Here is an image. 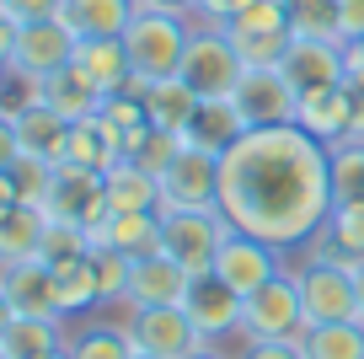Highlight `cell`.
<instances>
[{"mask_svg":"<svg viewBox=\"0 0 364 359\" xmlns=\"http://www.w3.org/2000/svg\"><path fill=\"white\" fill-rule=\"evenodd\" d=\"M220 214L279 252L306 247L332 214V145L300 124L247 129L220 156Z\"/></svg>","mask_w":364,"mask_h":359,"instance_id":"6da1fadb","label":"cell"},{"mask_svg":"<svg viewBox=\"0 0 364 359\" xmlns=\"http://www.w3.org/2000/svg\"><path fill=\"white\" fill-rule=\"evenodd\" d=\"M188 38H193V11H156V6H139L134 22L124 27V48L129 65H134V80H166L182 70V54H188Z\"/></svg>","mask_w":364,"mask_h":359,"instance_id":"7a4b0ae2","label":"cell"},{"mask_svg":"<svg viewBox=\"0 0 364 359\" xmlns=\"http://www.w3.org/2000/svg\"><path fill=\"white\" fill-rule=\"evenodd\" d=\"M177 76L188 80L204 102L236 91V80L247 76V65H241L236 43H230V33H225V22H198V16H193V38H188V54H182Z\"/></svg>","mask_w":364,"mask_h":359,"instance_id":"3957f363","label":"cell"},{"mask_svg":"<svg viewBox=\"0 0 364 359\" xmlns=\"http://www.w3.org/2000/svg\"><path fill=\"white\" fill-rule=\"evenodd\" d=\"M247 343L257 338H300L306 333V306H300V274L279 269L268 284H257L252 295H241V327Z\"/></svg>","mask_w":364,"mask_h":359,"instance_id":"277c9868","label":"cell"},{"mask_svg":"<svg viewBox=\"0 0 364 359\" xmlns=\"http://www.w3.org/2000/svg\"><path fill=\"white\" fill-rule=\"evenodd\" d=\"M300 306H306V327L321 322H359V279H353V263L338 258H311L300 269Z\"/></svg>","mask_w":364,"mask_h":359,"instance_id":"5b68a950","label":"cell"},{"mask_svg":"<svg viewBox=\"0 0 364 359\" xmlns=\"http://www.w3.org/2000/svg\"><path fill=\"white\" fill-rule=\"evenodd\" d=\"M225 236H230V220L220 209H166L161 214V252L177 258L188 274L215 269V252Z\"/></svg>","mask_w":364,"mask_h":359,"instance_id":"8992f818","label":"cell"},{"mask_svg":"<svg viewBox=\"0 0 364 359\" xmlns=\"http://www.w3.org/2000/svg\"><path fill=\"white\" fill-rule=\"evenodd\" d=\"M166 209H220V156L182 145L161 172V214Z\"/></svg>","mask_w":364,"mask_h":359,"instance_id":"52a82bcc","label":"cell"},{"mask_svg":"<svg viewBox=\"0 0 364 359\" xmlns=\"http://www.w3.org/2000/svg\"><path fill=\"white\" fill-rule=\"evenodd\" d=\"M48 220H70V225H97L107 214V188H102V172L75 167V161H59L54 182H48V199H43Z\"/></svg>","mask_w":364,"mask_h":359,"instance_id":"ba28073f","label":"cell"},{"mask_svg":"<svg viewBox=\"0 0 364 359\" xmlns=\"http://www.w3.org/2000/svg\"><path fill=\"white\" fill-rule=\"evenodd\" d=\"M124 333L139 354H156V359H188L193 348H204V338H198V327L188 322L182 306H145V311L129 316Z\"/></svg>","mask_w":364,"mask_h":359,"instance_id":"9c48e42d","label":"cell"},{"mask_svg":"<svg viewBox=\"0 0 364 359\" xmlns=\"http://www.w3.org/2000/svg\"><path fill=\"white\" fill-rule=\"evenodd\" d=\"M236 113L247 118V129H268V124H295V108H300V91L284 80V70H247L230 91Z\"/></svg>","mask_w":364,"mask_h":359,"instance_id":"30bf717a","label":"cell"},{"mask_svg":"<svg viewBox=\"0 0 364 359\" xmlns=\"http://www.w3.org/2000/svg\"><path fill=\"white\" fill-rule=\"evenodd\" d=\"M284 269L279 263V247H268V241H257V236H247V231H236L230 225V236L220 241V252H215V279H225L236 295H252L257 284H268L273 274Z\"/></svg>","mask_w":364,"mask_h":359,"instance_id":"8fae6325","label":"cell"},{"mask_svg":"<svg viewBox=\"0 0 364 359\" xmlns=\"http://www.w3.org/2000/svg\"><path fill=\"white\" fill-rule=\"evenodd\" d=\"M70 70L86 80L97 97H118V91L134 86V65H129L124 38H75V54H70Z\"/></svg>","mask_w":364,"mask_h":359,"instance_id":"7c38bea8","label":"cell"},{"mask_svg":"<svg viewBox=\"0 0 364 359\" xmlns=\"http://www.w3.org/2000/svg\"><path fill=\"white\" fill-rule=\"evenodd\" d=\"M182 311H188V322L198 327L204 343H220L225 333L241 327V295L225 279H215V274H193V284L182 295Z\"/></svg>","mask_w":364,"mask_h":359,"instance_id":"4fadbf2b","label":"cell"},{"mask_svg":"<svg viewBox=\"0 0 364 359\" xmlns=\"http://www.w3.org/2000/svg\"><path fill=\"white\" fill-rule=\"evenodd\" d=\"M279 70H284V80L295 91H316V86H338V80H348V59H343L338 38H289Z\"/></svg>","mask_w":364,"mask_h":359,"instance_id":"5bb4252c","label":"cell"},{"mask_svg":"<svg viewBox=\"0 0 364 359\" xmlns=\"http://www.w3.org/2000/svg\"><path fill=\"white\" fill-rule=\"evenodd\" d=\"M188 284H193V274L182 269L177 258H166V252H150V258H134L124 301L134 306V311H145V306H182Z\"/></svg>","mask_w":364,"mask_h":359,"instance_id":"9a60e30c","label":"cell"},{"mask_svg":"<svg viewBox=\"0 0 364 359\" xmlns=\"http://www.w3.org/2000/svg\"><path fill=\"white\" fill-rule=\"evenodd\" d=\"M70 54H75V33H70L59 16H54V22H27V27H16L11 59H16L22 70H33V76H54V70H65Z\"/></svg>","mask_w":364,"mask_h":359,"instance_id":"2e32d148","label":"cell"},{"mask_svg":"<svg viewBox=\"0 0 364 359\" xmlns=\"http://www.w3.org/2000/svg\"><path fill=\"white\" fill-rule=\"evenodd\" d=\"M348 118H353L348 80H338V86H316V91H300L295 124L306 129V135H316L321 145H343V140H348Z\"/></svg>","mask_w":364,"mask_h":359,"instance_id":"e0dca14e","label":"cell"},{"mask_svg":"<svg viewBox=\"0 0 364 359\" xmlns=\"http://www.w3.org/2000/svg\"><path fill=\"white\" fill-rule=\"evenodd\" d=\"M91 247H113L129 263L161 252V209H139V214H102L91 225Z\"/></svg>","mask_w":364,"mask_h":359,"instance_id":"ac0fdd59","label":"cell"},{"mask_svg":"<svg viewBox=\"0 0 364 359\" xmlns=\"http://www.w3.org/2000/svg\"><path fill=\"white\" fill-rule=\"evenodd\" d=\"M0 290L11 301L16 316H59V301H54V269L43 258H22L11 269H0Z\"/></svg>","mask_w":364,"mask_h":359,"instance_id":"d6986e66","label":"cell"},{"mask_svg":"<svg viewBox=\"0 0 364 359\" xmlns=\"http://www.w3.org/2000/svg\"><path fill=\"white\" fill-rule=\"evenodd\" d=\"M65 161L91 167V172H107V167H118V161H129V145H124V135L107 124L102 113H91V118H80V124H70Z\"/></svg>","mask_w":364,"mask_h":359,"instance_id":"ffe728a7","label":"cell"},{"mask_svg":"<svg viewBox=\"0 0 364 359\" xmlns=\"http://www.w3.org/2000/svg\"><path fill=\"white\" fill-rule=\"evenodd\" d=\"M139 102H145V118L156 129L182 135V129L193 124V113H198V102H204V97H198L182 76H166V80H145V86H139Z\"/></svg>","mask_w":364,"mask_h":359,"instance_id":"44dd1931","label":"cell"},{"mask_svg":"<svg viewBox=\"0 0 364 359\" xmlns=\"http://www.w3.org/2000/svg\"><path fill=\"white\" fill-rule=\"evenodd\" d=\"M241 135H247V118L236 113V102L215 97V102H198L193 124L182 129V145H198V150H209V156H225Z\"/></svg>","mask_w":364,"mask_h":359,"instance_id":"7402d4cb","label":"cell"},{"mask_svg":"<svg viewBox=\"0 0 364 359\" xmlns=\"http://www.w3.org/2000/svg\"><path fill=\"white\" fill-rule=\"evenodd\" d=\"M107 188V214H139V209H161V177L145 172L139 161H118L102 172Z\"/></svg>","mask_w":364,"mask_h":359,"instance_id":"603a6c76","label":"cell"},{"mask_svg":"<svg viewBox=\"0 0 364 359\" xmlns=\"http://www.w3.org/2000/svg\"><path fill=\"white\" fill-rule=\"evenodd\" d=\"M134 11H139V0H65L59 22L75 38H124Z\"/></svg>","mask_w":364,"mask_h":359,"instance_id":"cb8c5ba5","label":"cell"},{"mask_svg":"<svg viewBox=\"0 0 364 359\" xmlns=\"http://www.w3.org/2000/svg\"><path fill=\"white\" fill-rule=\"evenodd\" d=\"M43 231H48V214L38 204H11L0 209V269H11L22 258H38L43 252Z\"/></svg>","mask_w":364,"mask_h":359,"instance_id":"d4e9b609","label":"cell"},{"mask_svg":"<svg viewBox=\"0 0 364 359\" xmlns=\"http://www.w3.org/2000/svg\"><path fill=\"white\" fill-rule=\"evenodd\" d=\"M65 316H16L0 338V354L6 359H38V354H54L65 348Z\"/></svg>","mask_w":364,"mask_h":359,"instance_id":"484cf974","label":"cell"},{"mask_svg":"<svg viewBox=\"0 0 364 359\" xmlns=\"http://www.w3.org/2000/svg\"><path fill=\"white\" fill-rule=\"evenodd\" d=\"M16 140H22V156H38V161H65V145H70V118H59L54 108L38 102L33 113L16 118Z\"/></svg>","mask_w":364,"mask_h":359,"instance_id":"4316f807","label":"cell"},{"mask_svg":"<svg viewBox=\"0 0 364 359\" xmlns=\"http://www.w3.org/2000/svg\"><path fill=\"white\" fill-rule=\"evenodd\" d=\"M54 269V301L59 316H80L91 306H102V290H97V269H91V252L86 258H70V263H48Z\"/></svg>","mask_w":364,"mask_h":359,"instance_id":"83f0119b","label":"cell"},{"mask_svg":"<svg viewBox=\"0 0 364 359\" xmlns=\"http://www.w3.org/2000/svg\"><path fill=\"white\" fill-rule=\"evenodd\" d=\"M43 108H54L59 118L80 124V118H91V113H102V97L65 65V70H54V76H43Z\"/></svg>","mask_w":364,"mask_h":359,"instance_id":"f1b7e54d","label":"cell"},{"mask_svg":"<svg viewBox=\"0 0 364 359\" xmlns=\"http://www.w3.org/2000/svg\"><path fill=\"white\" fill-rule=\"evenodd\" d=\"M306 359H364V322H321L300 333Z\"/></svg>","mask_w":364,"mask_h":359,"instance_id":"f546056e","label":"cell"},{"mask_svg":"<svg viewBox=\"0 0 364 359\" xmlns=\"http://www.w3.org/2000/svg\"><path fill=\"white\" fill-rule=\"evenodd\" d=\"M321 236H327L321 258L364 263V204H332V214H327V225H321Z\"/></svg>","mask_w":364,"mask_h":359,"instance_id":"4dcf8cb0","label":"cell"},{"mask_svg":"<svg viewBox=\"0 0 364 359\" xmlns=\"http://www.w3.org/2000/svg\"><path fill=\"white\" fill-rule=\"evenodd\" d=\"M38 102H43V76H33V70H22L11 59V65H0V118H22V113H33Z\"/></svg>","mask_w":364,"mask_h":359,"instance_id":"1f68e13d","label":"cell"},{"mask_svg":"<svg viewBox=\"0 0 364 359\" xmlns=\"http://www.w3.org/2000/svg\"><path fill=\"white\" fill-rule=\"evenodd\" d=\"M65 354H70V359H134V343H129L124 327L97 322V327H86V333L70 338Z\"/></svg>","mask_w":364,"mask_h":359,"instance_id":"d6a6232c","label":"cell"},{"mask_svg":"<svg viewBox=\"0 0 364 359\" xmlns=\"http://www.w3.org/2000/svg\"><path fill=\"white\" fill-rule=\"evenodd\" d=\"M284 6H289V33L295 38H338L343 43V27H338L343 0H284Z\"/></svg>","mask_w":364,"mask_h":359,"instance_id":"836d02e7","label":"cell"},{"mask_svg":"<svg viewBox=\"0 0 364 359\" xmlns=\"http://www.w3.org/2000/svg\"><path fill=\"white\" fill-rule=\"evenodd\" d=\"M332 204H364V145H332Z\"/></svg>","mask_w":364,"mask_h":359,"instance_id":"e575fe53","label":"cell"},{"mask_svg":"<svg viewBox=\"0 0 364 359\" xmlns=\"http://www.w3.org/2000/svg\"><path fill=\"white\" fill-rule=\"evenodd\" d=\"M225 33H230V27H225ZM289 38H295V33H230V43H236V54H241L247 70H273L279 59H284Z\"/></svg>","mask_w":364,"mask_h":359,"instance_id":"d590c367","label":"cell"},{"mask_svg":"<svg viewBox=\"0 0 364 359\" xmlns=\"http://www.w3.org/2000/svg\"><path fill=\"white\" fill-rule=\"evenodd\" d=\"M91 269H97V290H102V301H124L129 269H134L124 252H113V247H91Z\"/></svg>","mask_w":364,"mask_h":359,"instance_id":"8d00e7d4","label":"cell"},{"mask_svg":"<svg viewBox=\"0 0 364 359\" xmlns=\"http://www.w3.org/2000/svg\"><path fill=\"white\" fill-rule=\"evenodd\" d=\"M54 167H59V161H38V156H22L11 167V182H16V193H22V204H38V209H43L48 182H54Z\"/></svg>","mask_w":364,"mask_h":359,"instance_id":"74e56055","label":"cell"},{"mask_svg":"<svg viewBox=\"0 0 364 359\" xmlns=\"http://www.w3.org/2000/svg\"><path fill=\"white\" fill-rule=\"evenodd\" d=\"M59 11H65V0H6V16H11L16 27H27V22H54Z\"/></svg>","mask_w":364,"mask_h":359,"instance_id":"f35d334b","label":"cell"},{"mask_svg":"<svg viewBox=\"0 0 364 359\" xmlns=\"http://www.w3.org/2000/svg\"><path fill=\"white\" fill-rule=\"evenodd\" d=\"M241 359H306V354H300V338H257L241 348Z\"/></svg>","mask_w":364,"mask_h":359,"instance_id":"ab89813d","label":"cell"},{"mask_svg":"<svg viewBox=\"0 0 364 359\" xmlns=\"http://www.w3.org/2000/svg\"><path fill=\"white\" fill-rule=\"evenodd\" d=\"M241 6H252V0H193V16L198 22H230Z\"/></svg>","mask_w":364,"mask_h":359,"instance_id":"60d3db41","label":"cell"},{"mask_svg":"<svg viewBox=\"0 0 364 359\" xmlns=\"http://www.w3.org/2000/svg\"><path fill=\"white\" fill-rule=\"evenodd\" d=\"M348 102H353L348 140H359V145H364V76H348Z\"/></svg>","mask_w":364,"mask_h":359,"instance_id":"b9f144b4","label":"cell"},{"mask_svg":"<svg viewBox=\"0 0 364 359\" xmlns=\"http://www.w3.org/2000/svg\"><path fill=\"white\" fill-rule=\"evenodd\" d=\"M338 27H343V43L364 38V0H343V11H338Z\"/></svg>","mask_w":364,"mask_h":359,"instance_id":"7bdbcfd3","label":"cell"},{"mask_svg":"<svg viewBox=\"0 0 364 359\" xmlns=\"http://www.w3.org/2000/svg\"><path fill=\"white\" fill-rule=\"evenodd\" d=\"M22 161V140H16V124L11 118H0V172H11Z\"/></svg>","mask_w":364,"mask_h":359,"instance_id":"ee69618b","label":"cell"},{"mask_svg":"<svg viewBox=\"0 0 364 359\" xmlns=\"http://www.w3.org/2000/svg\"><path fill=\"white\" fill-rule=\"evenodd\" d=\"M11 48H16V22L0 16V65H11Z\"/></svg>","mask_w":364,"mask_h":359,"instance_id":"f6af8a7d","label":"cell"},{"mask_svg":"<svg viewBox=\"0 0 364 359\" xmlns=\"http://www.w3.org/2000/svg\"><path fill=\"white\" fill-rule=\"evenodd\" d=\"M343 59H348V76H364V38L343 43Z\"/></svg>","mask_w":364,"mask_h":359,"instance_id":"bcb514c9","label":"cell"},{"mask_svg":"<svg viewBox=\"0 0 364 359\" xmlns=\"http://www.w3.org/2000/svg\"><path fill=\"white\" fill-rule=\"evenodd\" d=\"M11 204H22V193H16L11 172H0V209H11Z\"/></svg>","mask_w":364,"mask_h":359,"instance_id":"7dc6e473","label":"cell"},{"mask_svg":"<svg viewBox=\"0 0 364 359\" xmlns=\"http://www.w3.org/2000/svg\"><path fill=\"white\" fill-rule=\"evenodd\" d=\"M139 6H156V11H193V0H139Z\"/></svg>","mask_w":364,"mask_h":359,"instance_id":"c3c4849f","label":"cell"},{"mask_svg":"<svg viewBox=\"0 0 364 359\" xmlns=\"http://www.w3.org/2000/svg\"><path fill=\"white\" fill-rule=\"evenodd\" d=\"M16 322V311H11V301H6V290H0V338H6V327Z\"/></svg>","mask_w":364,"mask_h":359,"instance_id":"681fc988","label":"cell"},{"mask_svg":"<svg viewBox=\"0 0 364 359\" xmlns=\"http://www.w3.org/2000/svg\"><path fill=\"white\" fill-rule=\"evenodd\" d=\"M188 359H225V354H220L215 343H204V348H193V354H188Z\"/></svg>","mask_w":364,"mask_h":359,"instance_id":"f907efd6","label":"cell"},{"mask_svg":"<svg viewBox=\"0 0 364 359\" xmlns=\"http://www.w3.org/2000/svg\"><path fill=\"white\" fill-rule=\"evenodd\" d=\"M38 359H70V354H65V348H54V354H38Z\"/></svg>","mask_w":364,"mask_h":359,"instance_id":"816d5d0a","label":"cell"},{"mask_svg":"<svg viewBox=\"0 0 364 359\" xmlns=\"http://www.w3.org/2000/svg\"><path fill=\"white\" fill-rule=\"evenodd\" d=\"M134 359H156V354H139V348H134Z\"/></svg>","mask_w":364,"mask_h":359,"instance_id":"f5cc1de1","label":"cell"},{"mask_svg":"<svg viewBox=\"0 0 364 359\" xmlns=\"http://www.w3.org/2000/svg\"><path fill=\"white\" fill-rule=\"evenodd\" d=\"M0 16H6V0H0Z\"/></svg>","mask_w":364,"mask_h":359,"instance_id":"db71d44e","label":"cell"},{"mask_svg":"<svg viewBox=\"0 0 364 359\" xmlns=\"http://www.w3.org/2000/svg\"><path fill=\"white\" fill-rule=\"evenodd\" d=\"M0 359H6V354H0Z\"/></svg>","mask_w":364,"mask_h":359,"instance_id":"11a10c76","label":"cell"}]
</instances>
